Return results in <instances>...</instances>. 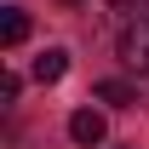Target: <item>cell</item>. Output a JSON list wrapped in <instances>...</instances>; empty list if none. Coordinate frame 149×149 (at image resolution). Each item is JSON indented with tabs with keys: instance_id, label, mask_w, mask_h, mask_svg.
I'll use <instances>...</instances> for the list:
<instances>
[{
	"instance_id": "obj_1",
	"label": "cell",
	"mask_w": 149,
	"mask_h": 149,
	"mask_svg": "<svg viewBox=\"0 0 149 149\" xmlns=\"http://www.w3.org/2000/svg\"><path fill=\"white\" fill-rule=\"evenodd\" d=\"M120 57H126L138 74H149V12H138V17L126 23V35H120Z\"/></svg>"
},
{
	"instance_id": "obj_2",
	"label": "cell",
	"mask_w": 149,
	"mask_h": 149,
	"mask_svg": "<svg viewBox=\"0 0 149 149\" xmlns=\"http://www.w3.org/2000/svg\"><path fill=\"white\" fill-rule=\"evenodd\" d=\"M69 138L86 143V149L103 143V115H97V109H74V115H69Z\"/></svg>"
},
{
	"instance_id": "obj_3",
	"label": "cell",
	"mask_w": 149,
	"mask_h": 149,
	"mask_svg": "<svg viewBox=\"0 0 149 149\" xmlns=\"http://www.w3.org/2000/svg\"><path fill=\"white\" fill-rule=\"evenodd\" d=\"M63 74H69V52H63V46H52V52L35 57V80L40 86H52V80H63Z\"/></svg>"
},
{
	"instance_id": "obj_4",
	"label": "cell",
	"mask_w": 149,
	"mask_h": 149,
	"mask_svg": "<svg viewBox=\"0 0 149 149\" xmlns=\"http://www.w3.org/2000/svg\"><path fill=\"white\" fill-rule=\"evenodd\" d=\"M23 35H29V12H23V6H6V17H0V40H6V46H23Z\"/></svg>"
},
{
	"instance_id": "obj_5",
	"label": "cell",
	"mask_w": 149,
	"mask_h": 149,
	"mask_svg": "<svg viewBox=\"0 0 149 149\" xmlns=\"http://www.w3.org/2000/svg\"><path fill=\"white\" fill-rule=\"evenodd\" d=\"M97 97H103V103H138V86H126V80H103Z\"/></svg>"
},
{
	"instance_id": "obj_6",
	"label": "cell",
	"mask_w": 149,
	"mask_h": 149,
	"mask_svg": "<svg viewBox=\"0 0 149 149\" xmlns=\"http://www.w3.org/2000/svg\"><path fill=\"white\" fill-rule=\"evenodd\" d=\"M115 6H126V0H115Z\"/></svg>"
}]
</instances>
